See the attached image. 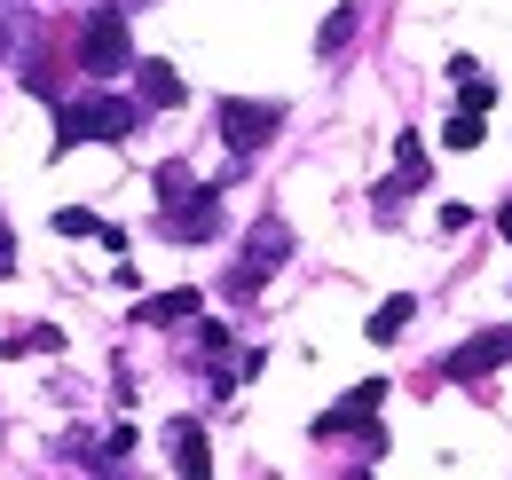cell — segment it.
<instances>
[{
    "label": "cell",
    "mask_w": 512,
    "mask_h": 480,
    "mask_svg": "<svg viewBox=\"0 0 512 480\" xmlns=\"http://www.w3.org/2000/svg\"><path fill=\"white\" fill-rule=\"evenodd\" d=\"M197 307H205V292H197V284H174V292H150V300L134 307V323H150V331H158V323H190Z\"/></svg>",
    "instance_id": "obj_9"
},
{
    "label": "cell",
    "mask_w": 512,
    "mask_h": 480,
    "mask_svg": "<svg viewBox=\"0 0 512 480\" xmlns=\"http://www.w3.org/2000/svg\"><path fill=\"white\" fill-rule=\"evenodd\" d=\"M8 268H16V244H8V229H0V276H8Z\"/></svg>",
    "instance_id": "obj_19"
},
{
    "label": "cell",
    "mask_w": 512,
    "mask_h": 480,
    "mask_svg": "<svg viewBox=\"0 0 512 480\" xmlns=\"http://www.w3.org/2000/svg\"><path fill=\"white\" fill-rule=\"evenodd\" d=\"M213 126H221V142L237 150V158H253L260 142L284 126V103H245V95H221V111H213Z\"/></svg>",
    "instance_id": "obj_4"
},
{
    "label": "cell",
    "mask_w": 512,
    "mask_h": 480,
    "mask_svg": "<svg viewBox=\"0 0 512 480\" xmlns=\"http://www.w3.org/2000/svg\"><path fill=\"white\" fill-rule=\"evenodd\" d=\"M442 142L449 150H481V142H489V111H457V119L442 126Z\"/></svg>",
    "instance_id": "obj_14"
},
{
    "label": "cell",
    "mask_w": 512,
    "mask_h": 480,
    "mask_svg": "<svg viewBox=\"0 0 512 480\" xmlns=\"http://www.w3.org/2000/svg\"><path fill=\"white\" fill-rule=\"evenodd\" d=\"M284 252H292V229H284V221H260L253 244H245V268L229 276V292H237V300H253L260 284H268V276L284 268Z\"/></svg>",
    "instance_id": "obj_5"
},
{
    "label": "cell",
    "mask_w": 512,
    "mask_h": 480,
    "mask_svg": "<svg viewBox=\"0 0 512 480\" xmlns=\"http://www.w3.org/2000/svg\"><path fill=\"white\" fill-rule=\"evenodd\" d=\"M56 237H103V244H111V252L127 244V237H119V229H111V221H95L87 205H64V213H56Z\"/></svg>",
    "instance_id": "obj_12"
},
{
    "label": "cell",
    "mask_w": 512,
    "mask_h": 480,
    "mask_svg": "<svg viewBox=\"0 0 512 480\" xmlns=\"http://www.w3.org/2000/svg\"><path fill=\"white\" fill-rule=\"evenodd\" d=\"M79 71L103 87V79H119L134 71V32H127V8H87V24H79Z\"/></svg>",
    "instance_id": "obj_2"
},
{
    "label": "cell",
    "mask_w": 512,
    "mask_h": 480,
    "mask_svg": "<svg viewBox=\"0 0 512 480\" xmlns=\"http://www.w3.org/2000/svg\"><path fill=\"white\" fill-rule=\"evenodd\" d=\"M0 63H8V24H0Z\"/></svg>",
    "instance_id": "obj_20"
},
{
    "label": "cell",
    "mask_w": 512,
    "mask_h": 480,
    "mask_svg": "<svg viewBox=\"0 0 512 480\" xmlns=\"http://www.w3.org/2000/svg\"><path fill=\"white\" fill-rule=\"evenodd\" d=\"M355 24H363V8H355V0H347V8H331V16H323V32H316V48H323V56H339V48L355 40Z\"/></svg>",
    "instance_id": "obj_13"
},
{
    "label": "cell",
    "mask_w": 512,
    "mask_h": 480,
    "mask_svg": "<svg viewBox=\"0 0 512 480\" xmlns=\"http://www.w3.org/2000/svg\"><path fill=\"white\" fill-rule=\"evenodd\" d=\"M410 323H418V300H410V292H394V300H379V315H371L363 331H371V347H394Z\"/></svg>",
    "instance_id": "obj_10"
},
{
    "label": "cell",
    "mask_w": 512,
    "mask_h": 480,
    "mask_svg": "<svg viewBox=\"0 0 512 480\" xmlns=\"http://www.w3.org/2000/svg\"><path fill=\"white\" fill-rule=\"evenodd\" d=\"M134 95H142V111H182V71L174 63H134Z\"/></svg>",
    "instance_id": "obj_8"
},
{
    "label": "cell",
    "mask_w": 512,
    "mask_h": 480,
    "mask_svg": "<svg viewBox=\"0 0 512 480\" xmlns=\"http://www.w3.org/2000/svg\"><path fill=\"white\" fill-rule=\"evenodd\" d=\"M158 229H166L174 244H205L213 229H221V189H213V181H190V189H174Z\"/></svg>",
    "instance_id": "obj_3"
},
{
    "label": "cell",
    "mask_w": 512,
    "mask_h": 480,
    "mask_svg": "<svg viewBox=\"0 0 512 480\" xmlns=\"http://www.w3.org/2000/svg\"><path fill=\"white\" fill-rule=\"evenodd\" d=\"M497 237L512 244V197H505V205H497Z\"/></svg>",
    "instance_id": "obj_18"
},
{
    "label": "cell",
    "mask_w": 512,
    "mask_h": 480,
    "mask_svg": "<svg viewBox=\"0 0 512 480\" xmlns=\"http://www.w3.org/2000/svg\"><path fill=\"white\" fill-rule=\"evenodd\" d=\"M24 347H40V355H56V347H64V331H56V323H32V331L16 339V355H24Z\"/></svg>",
    "instance_id": "obj_17"
},
{
    "label": "cell",
    "mask_w": 512,
    "mask_h": 480,
    "mask_svg": "<svg viewBox=\"0 0 512 480\" xmlns=\"http://www.w3.org/2000/svg\"><path fill=\"white\" fill-rule=\"evenodd\" d=\"M505 362H512V323H505V331H473L465 347H449L442 378H457V386H473V378H489V370H505Z\"/></svg>",
    "instance_id": "obj_6"
},
{
    "label": "cell",
    "mask_w": 512,
    "mask_h": 480,
    "mask_svg": "<svg viewBox=\"0 0 512 480\" xmlns=\"http://www.w3.org/2000/svg\"><path fill=\"white\" fill-rule=\"evenodd\" d=\"M379 402H386V378H363V386H355L347 402H331V410L316 418V433H347V425H371V418H379Z\"/></svg>",
    "instance_id": "obj_7"
},
{
    "label": "cell",
    "mask_w": 512,
    "mask_h": 480,
    "mask_svg": "<svg viewBox=\"0 0 512 480\" xmlns=\"http://www.w3.org/2000/svg\"><path fill=\"white\" fill-rule=\"evenodd\" d=\"M134 119H142V103H119V95L87 87V95L56 103V158H71L79 142H127Z\"/></svg>",
    "instance_id": "obj_1"
},
{
    "label": "cell",
    "mask_w": 512,
    "mask_h": 480,
    "mask_svg": "<svg viewBox=\"0 0 512 480\" xmlns=\"http://www.w3.org/2000/svg\"><path fill=\"white\" fill-rule=\"evenodd\" d=\"M394 174L426 181V142H418V134H394Z\"/></svg>",
    "instance_id": "obj_16"
},
{
    "label": "cell",
    "mask_w": 512,
    "mask_h": 480,
    "mask_svg": "<svg viewBox=\"0 0 512 480\" xmlns=\"http://www.w3.org/2000/svg\"><path fill=\"white\" fill-rule=\"evenodd\" d=\"M457 111H497V79H481V63L457 79Z\"/></svg>",
    "instance_id": "obj_15"
},
{
    "label": "cell",
    "mask_w": 512,
    "mask_h": 480,
    "mask_svg": "<svg viewBox=\"0 0 512 480\" xmlns=\"http://www.w3.org/2000/svg\"><path fill=\"white\" fill-rule=\"evenodd\" d=\"M174 465L190 480H205L213 473V449H205V425H174Z\"/></svg>",
    "instance_id": "obj_11"
}]
</instances>
